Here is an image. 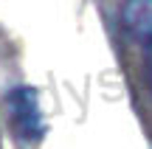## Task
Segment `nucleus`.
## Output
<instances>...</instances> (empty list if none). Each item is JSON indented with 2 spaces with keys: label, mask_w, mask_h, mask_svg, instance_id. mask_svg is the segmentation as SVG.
<instances>
[{
  "label": "nucleus",
  "mask_w": 152,
  "mask_h": 149,
  "mask_svg": "<svg viewBox=\"0 0 152 149\" xmlns=\"http://www.w3.org/2000/svg\"><path fill=\"white\" fill-rule=\"evenodd\" d=\"M6 110H9L11 127L26 144H34L45 135V121L42 110H39V96L34 87H17L6 99Z\"/></svg>",
  "instance_id": "1"
},
{
  "label": "nucleus",
  "mask_w": 152,
  "mask_h": 149,
  "mask_svg": "<svg viewBox=\"0 0 152 149\" xmlns=\"http://www.w3.org/2000/svg\"><path fill=\"white\" fill-rule=\"evenodd\" d=\"M124 20L130 34L144 48V73H147V84L152 93V6H130Z\"/></svg>",
  "instance_id": "2"
},
{
  "label": "nucleus",
  "mask_w": 152,
  "mask_h": 149,
  "mask_svg": "<svg viewBox=\"0 0 152 149\" xmlns=\"http://www.w3.org/2000/svg\"><path fill=\"white\" fill-rule=\"evenodd\" d=\"M0 149H3V144H0Z\"/></svg>",
  "instance_id": "3"
}]
</instances>
